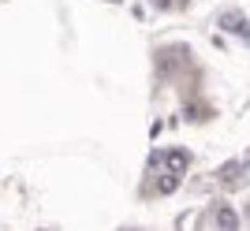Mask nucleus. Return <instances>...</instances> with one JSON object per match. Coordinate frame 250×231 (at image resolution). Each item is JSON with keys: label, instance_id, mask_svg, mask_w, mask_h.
<instances>
[{"label": "nucleus", "instance_id": "nucleus-1", "mask_svg": "<svg viewBox=\"0 0 250 231\" xmlns=\"http://www.w3.org/2000/svg\"><path fill=\"white\" fill-rule=\"evenodd\" d=\"M220 183L228 190H243L250 183V160H231V164H224V168H220Z\"/></svg>", "mask_w": 250, "mask_h": 231}, {"label": "nucleus", "instance_id": "nucleus-2", "mask_svg": "<svg viewBox=\"0 0 250 231\" xmlns=\"http://www.w3.org/2000/svg\"><path fill=\"white\" fill-rule=\"evenodd\" d=\"M220 26H224V30H231V34H239V38H247V41H250V22L243 19L239 11H224V15H220Z\"/></svg>", "mask_w": 250, "mask_h": 231}, {"label": "nucleus", "instance_id": "nucleus-3", "mask_svg": "<svg viewBox=\"0 0 250 231\" xmlns=\"http://www.w3.org/2000/svg\"><path fill=\"white\" fill-rule=\"evenodd\" d=\"M213 224H217V228H239V212L231 209V205H217V209H213Z\"/></svg>", "mask_w": 250, "mask_h": 231}, {"label": "nucleus", "instance_id": "nucleus-4", "mask_svg": "<svg viewBox=\"0 0 250 231\" xmlns=\"http://www.w3.org/2000/svg\"><path fill=\"white\" fill-rule=\"evenodd\" d=\"M179 179H183V172H165V175L157 179V194H172L179 187Z\"/></svg>", "mask_w": 250, "mask_h": 231}, {"label": "nucleus", "instance_id": "nucleus-5", "mask_svg": "<svg viewBox=\"0 0 250 231\" xmlns=\"http://www.w3.org/2000/svg\"><path fill=\"white\" fill-rule=\"evenodd\" d=\"M247 216H250V205H247Z\"/></svg>", "mask_w": 250, "mask_h": 231}]
</instances>
